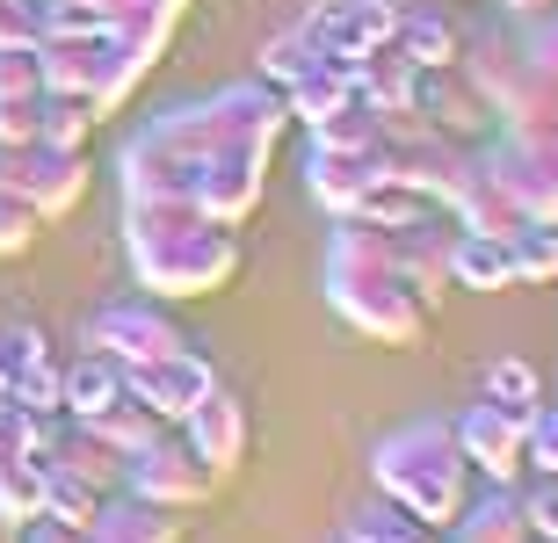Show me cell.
<instances>
[{
    "label": "cell",
    "mask_w": 558,
    "mask_h": 543,
    "mask_svg": "<svg viewBox=\"0 0 558 543\" xmlns=\"http://www.w3.org/2000/svg\"><path fill=\"white\" fill-rule=\"evenodd\" d=\"M377 471H385V485H392L414 515H428V522H457V515H464V449H457V435H442V428H407L399 442H385Z\"/></svg>",
    "instance_id": "1"
},
{
    "label": "cell",
    "mask_w": 558,
    "mask_h": 543,
    "mask_svg": "<svg viewBox=\"0 0 558 543\" xmlns=\"http://www.w3.org/2000/svg\"><path fill=\"white\" fill-rule=\"evenodd\" d=\"M500 174V188L522 203V218H544L558 225V116H530V124H508L500 152L486 160Z\"/></svg>",
    "instance_id": "2"
},
{
    "label": "cell",
    "mask_w": 558,
    "mask_h": 543,
    "mask_svg": "<svg viewBox=\"0 0 558 543\" xmlns=\"http://www.w3.org/2000/svg\"><path fill=\"white\" fill-rule=\"evenodd\" d=\"M457 449H464V464H486V479H515L522 457H530V420L478 398L464 414V428H457Z\"/></svg>",
    "instance_id": "3"
},
{
    "label": "cell",
    "mask_w": 558,
    "mask_h": 543,
    "mask_svg": "<svg viewBox=\"0 0 558 543\" xmlns=\"http://www.w3.org/2000/svg\"><path fill=\"white\" fill-rule=\"evenodd\" d=\"M210 392V370L189 356H160V362H138V398L153 414H196V398Z\"/></svg>",
    "instance_id": "4"
},
{
    "label": "cell",
    "mask_w": 558,
    "mask_h": 543,
    "mask_svg": "<svg viewBox=\"0 0 558 543\" xmlns=\"http://www.w3.org/2000/svg\"><path fill=\"white\" fill-rule=\"evenodd\" d=\"M450 269L472 283V291H515V254H508V239L500 232H464L450 254Z\"/></svg>",
    "instance_id": "5"
},
{
    "label": "cell",
    "mask_w": 558,
    "mask_h": 543,
    "mask_svg": "<svg viewBox=\"0 0 558 543\" xmlns=\"http://www.w3.org/2000/svg\"><path fill=\"white\" fill-rule=\"evenodd\" d=\"M508 254H515V283H551L558 275V225L522 218V225L508 232Z\"/></svg>",
    "instance_id": "6"
},
{
    "label": "cell",
    "mask_w": 558,
    "mask_h": 543,
    "mask_svg": "<svg viewBox=\"0 0 558 543\" xmlns=\"http://www.w3.org/2000/svg\"><path fill=\"white\" fill-rule=\"evenodd\" d=\"M457 543H530L522 501H515V493H494L486 507H472V515L457 522Z\"/></svg>",
    "instance_id": "7"
},
{
    "label": "cell",
    "mask_w": 558,
    "mask_h": 543,
    "mask_svg": "<svg viewBox=\"0 0 558 543\" xmlns=\"http://www.w3.org/2000/svg\"><path fill=\"white\" fill-rule=\"evenodd\" d=\"M102 341H117L131 362H160V356H174V348H182V341L167 334L153 312H117V319L102 326Z\"/></svg>",
    "instance_id": "8"
},
{
    "label": "cell",
    "mask_w": 558,
    "mask_h": 543,
    "mask_svg": "<svg viewBox=\"0 0 558 543\" xmlns=\"http://www.w3.org/2000/svg\"><path fill=\"white\" fill-rule=\"evenodd\" d=\"M486 398H494V406H508V414H537L544 406V384H537V370H530V362L522 356H500L494 362V377H486Z\"/></svg>",
    "instance_id": "9"
},
{
    "label": "cell",
    "mask_w": 558,
    "mask_h": 543,
    "mask_svg": "<svg viewBox=\"0 0 558 543\" xmlns=\"http://www.w3.org/2000/svg\"><path fill=\"white\" fill-rule=\"evenodd\" d=\"M196 442H204L210 464H232L240 457V414H232V398H196Z\"/></svg>",
    "instance_id": "10"
},
{
    "label": "cell",
    "mask_w": 558,
    "mask_h": 543,
    "mask_svg": "<svg viewBox=\"0 0 558 543\" xmlns=\"http://www.w3.org/2000/svg\"><path fill=\"white\" fill-rule=\"evenodd\" d=\"M522 522H530V536L558 543V479L551 471H537V485L522 493Z\"/></svg>",
    "instance_id": "11"
},
{
    "label": "cell",
    "mask_w": 558,
    "mask_h": 543,
    "mask_svg": "<svg viewBox=\"0 0 558 543\" xmlns=\"http://www.w3.org/2000/svg\"><path fill=\"white\" fill-rule=\"evenodd\" d=\"M145 493H167V501H189V493H204V479L189 471V457H145Z\"/></svg>",
    "instance_id": "12"
},
{
    "label": "cell",
    "mask_w": 558,
    "mask_h": 543,
    "mask_svg": "<svg viewBox=\"0 0 558 543\" xmlns=\"http://www.w3.org/2000/svg\"><path fill=\"white\" fill-rule=\"evenodd\" d=\"M407 44H414V65H450V51H457L450 22H435V15L407 22Z\"/></svg>",
    "instance_id": "13"
},
{
    "label": "cell",
    "mask_w": 558,
    "mask_h": 543,
    "mask_svg": "<svg viewBox=\"0 0 558 543\" xmlns=\"http://www.w3.org/2000/svg\"><path fill=\"white\" fill-rule=\"evenodd\" d=\"M530 464L558 479V406H537V414H530Z\"/></svg>",
    "instance_id": "14"
},
{
    "label": "cell",
    "mask_w": 558,
    "mask_h": 543,
    "mask_svg": "<svg viewBox=\"0 0 558 543\" xmlns=\"http://www.w3.org/2000/svg\"><path fill=\"white\" fill-rule=\"evenodd\" d=\"M530 59H537L544 73H551V81H558V8H551V15L537 22V37H530Z\"/></svg>",
    "instance_id": "15"
},
{
    "label": "cell",
    "mask_w": 558,
    "mask_h": 543,
    "mask_svg": "<svg viewBox=\"0 0 558 543\" xmlns=\"http://www.w3.org/2000/svg\"><path fill=\"white\" fill-rule=\"evenodd\" d=\"M508 8H515V15H551L558 0H508Z\"/></svg>",
    "instance_id": "16"
}]
</instances>
